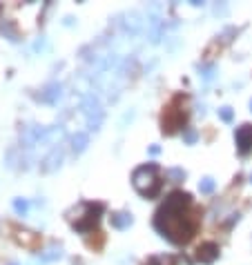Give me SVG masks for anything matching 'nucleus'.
<instances>
[{"instance_id": "f257e3e1", "label": "nucleus", "mask_w": 252, "mask_h": 265, "mask_svg": "<svg viewBox=\"0 0 252 265\" xmlns=\"http://www.w3.org/2000/svg\"><path fill=\"white\" fill-rule=\"evenodd\" d=\"M154 230L174 245H186L199 230L192 196L188 192H172L154 214Z\"/></svg>"}, {"instance_id": "f03ea898", "label": "nucleus", "mask_w": 252, "mask_h": 265, "mask_svg": "<svg viewBox=\"0 0 252 265\" xmlns=\"http://www.w3.org/2000/svg\"><path fill=\"white\" fill-rule=\"evenodd\" d=\"M103 212H105V205L100 201H96V203L81 201L65 212V218H67V223L71 225V230H76L78 234H89L92 230L98 228Z\"/></svg>"}, {"instance_id": "7ed1b4c3", "label": "nucleus", "mask_w": 252, "mask_h": 265, "mask_svg": "<svg viewBox=\"0 0 252 265\" xmlns=\"http://www.w3.org/2000/svg\"><path fill=\"white\" fill-rule=\"evenodd\" d=\"M132 185L143 199H154V196H159L161 187H163L159 165H156V163H145V165L136 167V170L132 172Z\"/></svg>"}, {"instance_id": "20e7f679", "label": "nucleus", "mask_w": 252, "mask_h": 265, "mask_svg": "<svg viewBox=\"0 0 252 265\" xmlns=\"http://www.w3.org/2000/svg\"><path fill=\"white\" fill-rule=\"evenodd\" d=\"M181 103H186V96L178 94L163 109V116H161V132L167 134V136L176 134L188 121V109H186V105H181Z\"/></svg>"}, {"instance_id": "39448f33", "label": "nucleus", "mask_w": 252, "mask_h": 265, "mask_svg": "<svg viewBox=\"0 0 252 265\" xmlns=\"http://www.w3.org/2000/svg\"><path fill=\"white\" fill-rule=\"evenodd\" d=\"M83 114H85V118H87L89 129H98L100 123H103V118H105L103 107H100L98 98H94V96H87L85 98V103H83Z\"/></svg>"}, {"instance_id": "423d86ee", "label": "nucleus", "mask_w": 252, "mask_h": 265, "mask_svg": "<svg viewBox=\"0 0 252 265\" xmlns=\"http://www.w3.org/2000/svg\"><path fill=\"white\" fill-rule=\"evenodd\" d=\"M234 140H237L239 154H241V156L250 154V152H252V125H250V123L237 127V132H234Z\"/></svg>"}, {"instance_id": "0eeeda50", "label": "nucleus", "mask_w": 252, "mask_h": 265, "mask_svg": "<svg viewBox=\"0 0 252 265\" xmlns=\"http://www.w3.org/2000/svg\"><path fill=\"white\" fill-rule=\"evenodd\" d=\"M219 245L214 243V241H205V243H201L197 247V261L199 263H203V265H210V263H214L217 258H219Z\"/></svg>"}, {"instance_id": "6e6552de", "label": "nucleus", "mask_w": 252, "mask_h": 265, "mask_svg": "<svg viewBox=\"0 0 252 265\" xmlns=\"http://www.w3.org/2000/svg\"><path fill=\"white\" fill-rule=\"evenodd\" d=\"M16 239H18V243L22 247H27V250H31V252L41 250V234L31 232V230H16Z\"/></svg>"}, {"instance_id": "1a4fd4ad", "label": "nucleus", "mask_w": 252, "mask_h": 265, "mask_svg": "<svg viewBox=\"0 0 252 265\" xmlns=\"http://www.w3.org/2000/svg\"><path fill=\"white\" fill-rule=\"evenodd\" d=\"M60 163H63V152H60V147H54V149L43 159V163H41V172H45V174L54 172L56 167H60Z\"/></svg>"}, {"instance_id": "9d476101", "label": "nucleus", "mask_w": 252, "mask_h": 265, "mask_svg": "<svg viewBox=\"0 0 252 265\" xmlns=\"http://www.w3.org/2000/svg\"><path fill=\"white\" fill-rule=\"evenodd\" d=\"M132 223H134V216H132L130 212H125V210L112 212V216H110V225L114 230H127Z\"/></svg>"}, {"instance_id": "9b49d317", "label": "nucleus", "mask_w": 252, "mask_h": 265, "mask_svg": "<svg viewBox=\"0 0 252 265\" xmlns=\"http://www.w3.org/2000/svg\"><path fill=\"white\" fill-rule=\"evenodd\" d=\"M60 89H63V87H60L58 83H52V85H47L41 94H38V100H43V103H49V105L58 103V98H60Z\"/></svg>"}, {"instance_id": "f8f14e48", "label": "nucleus", "mask_w": 252, "mask_h": 265, "mask_svg": "<svg viewBox=\"0 0 252 265\" xmlns=\"http://www.w3.org/2000/svg\"><path fill=\"white\" fill-rule=\"evenodd\" d=\"M87 145H89V136L85 132H76L71 136V149H74V154H83L87 149Z\"/></svg>"}, {"instance_id": "ddd939ff", "label": "nucleus", "mask_w": 252, "mask_h": 265, "mask_svg": "<svg viewBox=\"0 0 252 265\" xmlns=\"http://www.w3.org/2000/svg\"><path fill=\"white\" fill-rule=\"evenodd\" d=\"M60 256H63V247H60L58 243H52V245H49L47 250H45L43 254H41V261H43V263H49V261H56V258H60Z\"/></svg>"}, {"instance_id": "4468645a", "label": "nucleus", "mask_w": 252, "mask_h": 265, "mask_svg": "<svg viewBox=\"0 0 252 265\" xmlns=\"http://www.w3.org/2000/svg\"><path fill=\"white\" fill-rule=\"evenodd\" d=\"M165 176L172 180V183H181L183 178H186V170H181V167H170V170H165Z\"/></svg>"}, {"instance_id": "2eb2a0df", "label": "nucleus", "mask_w": 252, "mask_h": 265, "mask_svg": "<svg viewBox=\"0 0 252 265\" xmlns=\"http://www.w3.org/2000/svg\"><path fill=\"white\" fill-rule=\"evenodd\" d=\"M217 187V183H214V178H210V176H205V178H201V183H199V192L201 194H212Z\"/></svg>"}, {"instance_id": "dca6fc26", "label": "nucleus", "mask_w": 252, "mask_h": 265, "mask_svg": "<svg viewBox=\"0 0 252 265\" xmlns=\"http://www.w3.org/2000/svg\"><path fill=\"white\" fill-rule=\"evenodd\" d=\"M14 212L18 214V216H27V210H29V203H27L25 199H14Z\"/></svg>"}, {"instance_id": "f3484780", "label": "nucleus", "mask_w": 252, "mask_h": 265, "mask_svg": "<svg viewBox=\"0 0 252 265\" xmlns=\"http://www.w3.org/2000/svg\"><path fill=\"white\" fill-rule=\"evenodd\" d=\"M145 265H174V258L172 256H152V258H148Z\"/></svg>"}, {"instance_id": "a211bd4d", "label": "nucleus", "mask_w": 252, "mask_h": 265, "mask_svg": "<svg viewBox=\"0 0 252 265\" xmlns=\"http://www.w3.org/2000/svg\"><path fill=\"white\" fill-rule=\"evenodd\" d=\"M197 140H199L197 129H186V132H183V143H186V145H194Z\"/></svg>"}, {"instance_id": "6ab92c4d", "label": "nucleus", "mask_w": 252, "mask_h": 265, "mask_svg": "<svg viewBox=\"0 0 252 265\" xmlns=\"http://www.w3.org/2000/svg\"><path fill=\"white\" fill-rule=\"evenodd\" d=\"M219 118L223 123H232V118H234V111L230 109V107H221L219 109Z\"/></svg>"}, {"instance_id": "aec40b11", "label": "nucleus", "mask_w": 252, "mask_h": 265, "mask_svg": "<svg viewBox=\"0 0 252 265\" xmlns=\"http://www.w3.org/2000/svg\"><path fill=\"white\" fill-rule=\"evenodd\" d=\"M201 74H203V78H205V81H210V78L212 76H214V67H201Z\"/></svg>"}, {"instance_id": "412c9836", "label": "nucleus", "mask_w": 252, "mask_h": 265, "mask_svg": "<svg viewBox=\"0 0 252 265\" xmlns=\"http://www.w3.org/2000/svg\"><path fill=\"white\" fill-rule=\"evenodd\" d=\"M159 152H161L159 145H152V147H150V154H159Z\"/></svg>"}, {"instance_id": "4be33fe9", "label": "nucleus", "mask_w": 252, "mask_h": 265, "mask_svg": "<svg viewBox=\"0 0 252 265\" xmlns=\"http://www.w3.org/2000/svg\"><path fill=\"white\" fill-rule=\"evenodd\" d=\"M0 14H3V5H0Z\"/></svg>"}, {"instance_id": "5701e85b", "label": "nucleus", "mask_w": 252, "mask_h": 265, "mask_svg": "<svg viewBox=\"0 0 252 265\" xmlns=\"http://www.w3.org/2000/svg\"><path fill=\"white\" fill-rule=\"evenodd\" d=\"M250 111H252V100H250Z\"/></svg>"}, {"instance_id": "b1692460", "label": "nucleus", "mask_w": 252, "mask_h": 265, "mask_svg": "<svg viewBox=\"0 0 252 265\" xmlns=\"http://www.w3.org/2000/svg\"><path fill=\"white\" fill-rule=\"evenodd\" d=\"M250 183H252V174H250Z\"/></svg>"}, {"instance_id": "393cba45", "label": "nucleus", "mask_w": 252, "mask_h": 265, "mask_svg": "<svg viewBox=\"0 0 252 265\" xmlns=\"http://www.w3.org/2000/svg\"><path fill=\"white\" fill-rule=\"evenodd\" d=\"M9 265H18V263H9Z\"/></svg>"}]
</instances>
